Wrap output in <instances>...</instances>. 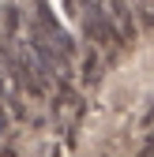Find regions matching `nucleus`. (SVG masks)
Instances as JSON below:
<instances>
[{"mask_svg": "<svg viewBox=\"0 0 154 157\" xmlns=\"http://www.w3.org/2000/svg\"><path fill=\"white\" fill-rule=\"evenodd\" d=\"M150 4H154V0H150Z\"/></svg>", "mask_w": 154, "mask_h": 157, "instance_id": "2", "label": "nucleus"}, {"mask_svg": "<svg viewBox=\"0 0 154 157\" xmlns=\"http://www.w3.org/2000/svg\"><path fill=\"white\" fill-rule=\"evenodd\" d=\"M102 8H105V19L113 23V30L120 34V41H132V37L139 34V23H136V15H132L128 0H102Z\"/></svg>", "mask_w": 154, "mask_h": 157, "instance_id": "1", "label": "nucleus"}]
</instances>
